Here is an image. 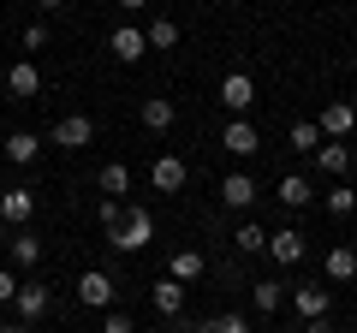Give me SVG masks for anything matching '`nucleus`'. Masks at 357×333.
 <instances>
[{"label":"nucleus","instance_id":"f257e3e1","mask_svg":"<svg viewBox=\"0 0 357 333\" xmlns=\"http://www.w3.org/2000/svg\"><path fill=\"white\" fill-rule=\"evenodd\" d=\"M149 238H155V215H149L143 203H131V208H126V220L107 232V244H114L119 256H137V250H149Z\"/></svg>","mask_w":357,"mask_h":333},{"label":"nucleus","instance_id":"f03ea898","mask_svg":"<svg viewBox=\"0 0 357 333\" xmlns=\"http://www.w3.org/2000/svg\"><path fill=\"white\" fill-rule=\"evenodd\" d=\"M77 304L84 309H114V274L107 268H84L77 274Z\"/></svg>","mask_w":357,"mask_h":333},{"label":"nucleus","instance_id":"7ed1b4c3","mask_svg":"<svg viewBox=\"0 0 357 333\" xmlns=\"http://www.w3.org/2000/svg\"><path fill=\"white\" fill-rule=\"evenodd\" d=\"M268 256H274V268H298V262L310 256V244L298 226H280V232H268Z\"/></svg>","mask_w":357,"mask_h":333},{"label":"nucleus","instance_id":"20e7f679","mask_svg":"<svg viewBox=\"0 0 357 333\" xmlns=\"http://www.w3.org/2000/svg\"><path fill=\"white\" fill-rule=\"evenodd\" d=\"M256 102V84H250V72H227L220 77V107H227L232 119H244V107Z\"/></svg>","mask_w":357,"mask_h":333},{"label":"nucleus","instance_id":"39448f33","mask_svg":"<svg viewBox=\"0 0 357 333\" xmlns=\"http://www.w3.org/2000/svg\"><path fill=\"white\" fill-rule=\"evenodd\" d=\"M30 215H36V191H30V185H6V191H0V220H6V226H24Z\"/></svg>","mask_w":357,"mask_h":333},{"label":"nucleus","instance_id":"423d86ee","mask_svg":"<svg viewBox=\"0 0 357 333\" xmlns=\"http://www.w3.org/2000/svg\"><path fill=\"white\" fill-rule=\"evenodd\" d=\"M54 143H60V149H89V143H96V119L89 114H66L60 125H54Z\"/></svg>","mask_w":357,"mask_h":333},{"label":"nucleus","instance_id":"0eeeda50","mask_svg":"<svg viewBox=\"0 0 357 333\" xmlns=\"http://www.w3.org/2000/svg\"><path fill=\"white\" fill-rule=\"evenodd\" d=\"M107 54H114V60H126V65H137L143 54H149V36H143L137 24H119L114 36H107Z\"/></svg>","mask_w":357,"mask_h":333},{"label":"nucleus","instance_id":"6e6552de","mask_svg":"<svg viewBox=\"0 0 357 333\" xmlns=\"http://www.w3.org/2000/svg\"><path fill=\"white\" fill-rule=\"evenodd\" d=\"M292 309H298V316H304V321H321V316H328V309H333V292H328V286H292Z\"/></svg>","mask_w":357,"mask_h":333},{"label":"nucleus","instance_id":"1a4fd4ad","mask_svg":"<svg viewBox=\"0 0 357 333\" xmlns=\"http://www.w3.org/2000/svg\"><path fill=\"white\" fill-rule=\"evenodd\" d=\"M185 179H191V173H185V161H178V155H161V161L149 166V185H155L161 196H178V191H185Z\"/></svg>","mask_w":357,"mask_h":333},{"label":"nucleus","instance_id":"9d476101","mask_svg":"<svg viewBox=\"0 0 357 333\" xmlns=\"http://www.w3.org/2000/svg\"><path fill=\"white\" fill-rule=\"evenodd\" d=\"M6 90H13V102H36V95H42V72H36V60H18L13 72H6Z\"/></svg>","mask_w":357,"mask_h":333},{"label":"nucleus","instance_id":"9b49d317","mask_svg":"<svg viewBox=\"0 0 357 333\" xmlns=\"http://www.w3.org/2000/svg\"><path fill=\"white\" fill-rule=\"evenodd\" d=\"M167 274H173L178 286H191V280L208 274V256H203V250H173V256H167Z\"/></svg>","mask_w":357,"mask_h":333},{"label":"nucleus","instance_id":"f8f14e48","mask_svg":"<svg viewBox=\"0 0 357 333\" xmlns=\"http://www.w3.org/2000/svg\"><path fill=\"white\" fill-rule=\"evenodd\" d=\"M351 125H357V107L351 102H328V107H321V137L340 143V137H351Z\"/></svg>","mask_w":357,"mask_h":333},{"label":"nucleus","instance_id":"ddd939ff","mask_svg":"<svg viewBox=\"0 0 357 333\" xmlns=\"http://www.w3.org/2000/svg\"><path fill=\"white\" fill-rule=\"evenodd\" d=\"M220 143H227V155H238V161L262 149V137H256V125H250V119H227V137H220Z\"/></svg>","mask_w":357,"mask_h":333},{"label":"nucleus","instance_id":"4468645a","mask_svg":"<svg viewBox=\"0 0 357 333\" xmlns=\"http://www.w3.org/2000/svg\"><path fill=\"white\" fill-rule=\"evenodd\" d=\"M13 309H18V321H36V316H48V286L24 280V286H18V297H13Z\"/></svg>","mask_w":357,"mask_h":333},{"label":"nucleus","instance_id":"2eb2a0df","mask_svg":"<svg viewBox=\"0 0 357 333\" xmlns=\"http://www.w3.org/2000/svg\"><path fill=\"white\" fill-rule=\"evenodd\" d=\"M220 203L227 208H250L256 203V179L250 173H227V179H220Z\"/></svg>","mask_w":357,"mask_h":333},{"label":"nucleus","instance_id":"dca6fc26","mask_svg":"<svg viewBox=\"0 0 357 333\" xmlns=\"http://www.w3.org/2000/svg\"><path fill=\"white\" fill-rule=\"evenodd\" d=\"M321 274L351 286V274H357V244H340V250H328V256H321Z\"/></svg>","mask_w":357,"mask_h":333},{"label":"nucleus","instance_id":"f3484780","mask_svg":"<svg viewBox=\"0 0 357 333\" xmlns=\"http://www.w3.org/2000/svg\"><path fill=\"white\" fill-rule=\"evenodd\" d=\"M316 166L328 173V179H345V166H351V149H345V143H333V137H321V149H316Z\"/></svg>","mask_w":357,"mask_h":333},{"label":"nucleus","instance_id":"a211bd4d","mask_svg":"<svg viewBox=\"0 0 357 333\" xmlns=\"http://www.w3.org/2000/svg\"><path fill=\"white\" fill-rule=\"evenodd\" d=\"M149 304L161 309V316H178V309H185V286L167 274V280H155V286H149Z\"/></svg>","mask_w":357,"mask_h":333},{"label":"nucleus","instance_id":"6ab92c4d","mask_svg":"<svg viewBox=\"0 0 357 333\" xmlns=\"http://www.w3.org/2000/svg\"><path fill=\"white\" fill-rule=\"evenodd\" d=\"M96 185H102V196L126 203V196H131V166H126V161H107V166H102V179H96Z\"/></svg>","mask_w":357,"mask_h":333},{"label":"nucleus","instance_id":"aec40b11","mask_svg":"<svg viewBox=\"0 0 357 333\" xmlns=\"http://www.w3.org/2000/svg\"><path fill=\"white\" fill-rule=\"evenodd\" d=\"M274 196H280V203H286V208H304V203H310V196H316V185H310V179H304V173H286V179H280V191H274Z\"/></svg>","mask_w":357,"mask_h":333},{"label":"nucleus","instance_id":"412c9836","mask_svg":"<svg viewBox=\"0 0 357 333\" xmlns=\"http://www.w3.org/2000/svg\"><path fill=\"white\" fill-rule=\"evenodd\" d=\"M232 244H238L244 256H262V250H268V226H262V220H244V226L232 232Z\"/></svg>","mask_w":357,"mask_h":333},{"label":"nucleus","instance_id":"4be33fe9","mask_svg":"<svg viewBox=\"0 0 357 333\" xmlns=\"http://www.w3.org/2000/svg\"><path fill=\"white\" fill-rule=\"evenodd\" d=\"M36 149H42L36 131H13V137H6V161H13V166H30V161H36Z\"/></svg>","mask_w":357,"mask_h":333},{"label":"nucleus","instance_id":"5701e85b","mask_svg":"<svg viewBox=\"0 0 357 333\" xmlns=\"http://www.w3.org/2000/svg\"><path fill=\"white\" fill-rule=\"evenodd\" d=\"M250 304L262 309V316H274V309L286 304V286H280V280H256V286H250Z\"/></svg>","mask_w":357,"mask_h":333},{"label":"nucleus","instance_id":"b1692460","mask_svg":"<svg viewBox=\"0 0 357 333\" xmlns=\"http://www.w3.org/2000/svg\"><path fill=\"white\" fill-rule=\"evenodd\" d=\"M286 143H292L298 155H316V149H321V125H316V119H298V125H292V137H286Z\"/></svg>","mask_w":357,"mask_h":333},{"label":"nucleus","instance_id":"393cba45","mask_svg":"<svg viewBox=\"0 0 357 333\" xmlns=\"http://www.w3.org/2000/svg\"><path fill=\"white\" fill-rule=\"evenodd\" d=\"M13 262H18V268H36V262H42V238H36V232H18V238H13Z\"/></svg>","mask_w":357,"mask_h":333},{"label":"nucleus","instance_id":"a878e982","mask_svg":"<svg viewBox=\"0 0 357 333\" xmlns=\"http://www.w3.org/2000/svg\"><path fill=\"white\" fill-rule=\"evenodd\" d=\"M143 125L167 131V125H173V102H167V95H149V102H143Z\"/></svg>","mask_w":357,"mask_h":333},{"label":"nucleus","instance_id":"bb28decb","mask_svg":"<svg viewBox=\"0 0 357 333\" xmlns=\"http://www.w3.org/2000/svg\"><path fill=\"white\" fill-rule=\"evenodd\" d=\"M143 36H149V48H178V24H173V18H155Z\"/></svg>","mask_w":357,"mask_h":333},{"label":"nucleus","instance_id":"cd10ccee","mask_svg":"<svg viewBox=\"0 0 357 333\" xmlns=\"http://www.w3.org/2000/svg\"><path fill=\"white\" fill-rule=\"evenodd\" d=\"M197 333H250V321H244V316H232V309H227V316H208V321H203Z\"/></svg>","mask_w":357,"mask_h":333},{"label":"nucleus","instance_id":"c85d7f7f","mask_svg":"<svg viewBox=\"0 0 357 333\" xmlns=\"http://www.w3.org/2000/svg\"><path fill=\"white\" fill-rule=\"evenodd\" d=\"M351 208H357V191L333 185V191H328V215H351Z\"/></svg>","mask_w":357,"mask_h":333},{"label":"nucleus","instance_id":"c756f323","mask_svg":"<svg viewBox=\"0 0 357 333\" xmlns=\"http://www.w3.org/2000/svg\"><path fill=\"white\" fill-rule=\"evenodd\" d=\"M119 220H126V203H114V196H102V232H114Z\"/></svg>","mask_w":357,"mask_h":333},{"label":"nucleus","instance_id":"7c9ffc66","mask_svg":"<svg viewBox=\"0 0 357 333\" xmlns=\"http://www.w3.org/2000/svg\"><path fill=\"white\" fill-rule=\"evenodd\" d=\"M102 333H137V327H131V316H119V309H102Z\"/></svg>","mask_w":357,"mask_h":333},{"label":"nucleus","instance_id":"2f4dec72","mask_svg":"<svg viewBox=\"0 0 357 333\" xmlns=\"http://www.w3.org/2000/svg\"><path fill=\"white\" fill-rule=\"evenodd\" d=\"M24 48H30V54L48 48V24H42V18H36V24H24Z\"/></svg>","mask_w":357,"mask_h":333},{"label":"nucleus","instance_id":"473e14b6","mask_svg":"<svg viewBox=\"0 0 357 333\" xmlns=\"http://www.w3.org/2000/svg\"><path fill=\"white\" fill-rule=\"evenodd\" d=\"M13 297H18V280H13L6 268H0V304H13Z\"/></svg>","mask_w":357,"mask_h":333},{"label":"nucleus","instance_id":"72a5a7b5","mask_svg":"<svg viewBox=\"0 0 357 333\" xmlns=\"http://www.w3.org/2000/svg\"><path fill=\"white\" fill-rule=\"evenodd\" d=\"M304 333H333V321L321 316V321H304Z\"/></svg>","mask_w":357,"mask_h":333},{"label":"nucleus","instance_id":"f704fd0d","mask_svg":"<svg viewBox=\"0 0 357 333\" xmlns=\"http://www.w3.org/2000/svg\"><path fill=\"white\" fill-rule=\"evenodd\" d=\"M0 333H30V321H0Z\"/></svg>","mask_w":357,"mask_h":333},{"label":"nucleus","instance_id":"c9c22d12","mask_svg":"<svg viewBox=\"0 0 357 333\" xmlns=\"http://www.w3.org/2000/svg\"><path fill=\"white\" fill-rule=\"evenodd\" d=\"M119 6H126V13H143V6H149V0H119Z\"/></svg>","mask_w":357,"mask_h":333},{"label":"nucleus","instance_id":"e433bc0d","mask_svg":"<svg viewBox=\"0 0 357 333\" xmlns=\"http://www.w3.org/2000/svg\"><path fill=\"white\" fill-rule=\"evenodd\" d=\"M36 6H66V0H36Z\"/></svg>","mask_w":357,"mask_h":333},{"label":"nucleus","instance_id":"4c0bfd02","mask_svg":"<svg viewBox=\"0 0 357 333\" xmlns=\"http://www.w3.org/2000/svg\"><path fill=\"white\" fill-rule=\"evenodd\" d=\"M351 292H357V274H351Z\"/></svg>","mask_w":357,"mask_h":333},{"label":"nucleus","instance_id":"58836bf2","mask_svg":"<svg viewBox=\"0 0 357 333\" xmlns=\"http://www.w3.org/2000/svg\"><path fill=\"white\" fill-rule=\"evenodd\" d=\"M137 333H143V327H137Z\"/></svg>","mask_w":357,"mask_h":333},{"label":"nucleus","instance_id":"ea45409f","mask_svg":"<svg viewBox=\"0 0 357 333\" xmlns=\"http://www.w3.org/2000/svg\"><path fill=\"white\" fill-rule=\"evenodd\" d=\"M351 244H357V238H351Z\"/></svg>","mask_w":357,"mask_h":333}]
</instances>
